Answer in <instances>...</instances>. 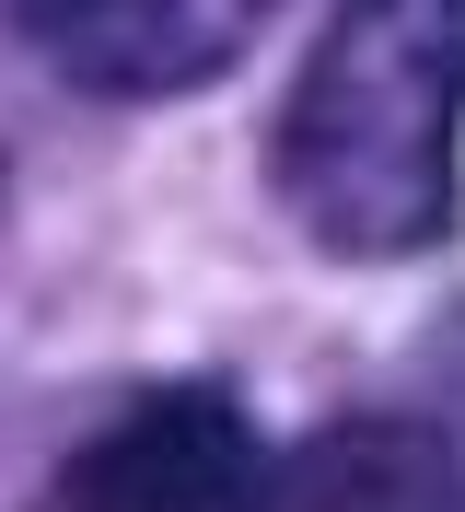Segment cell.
Instances as JSON below:
<instances>
[{"label": "cell", "instance_id": "1", "mask_svg": "<svg viewBox=\"0 0 465 512\" xmlns=\"http://www.w3.org/2000/svg\"><path fill=\"white\" fill-rule=\"evenodd\" d=\"M465 152V0H338L291 70L268 140L279 210L349 268L454 233Z\"/></svg>", "mask_w": 465, "mask_h": 512}, {"label": "cell", "instance_id": "2", "mask_svg": "<svg viewBox=\"0 0 465 512\" xmlns=\"http://www.w3.org/2000/svg\"><path fill=\"white\" fill-rule=\"evenodd\" d=\"M279 466L221 384H163L59 466L47 512H268Z\"/></svg>", "mask_w": 465, "mask_h": 512}, {"label": "cell", "instance_id": "3", "mask_svg": "<svg viewBox=\"0 0 465 512\" xmlns=\"http://www.w3.org/2000/svg\"><path fill=\"white\" fill-rule=\"evenodd\" d=\"M47 59L93 94H186L256 47L268 0H24Z\"/></svg>", "mask_w": 465, "mask_h": 512}, {"label": "cell", "instance_id": "4", "mask_svg": "<svg viewBox=\"0 0 465 512\" xmlns=\"http://www.w3.org/2000/svg\"><path fill=\"white\" fill-rule=\"evenodd\" d=\"M291 512H465V454L407 419H349L291 466Z\"/></svg>", "mask_w": 465, "mask_h": 512}]
</instances>
